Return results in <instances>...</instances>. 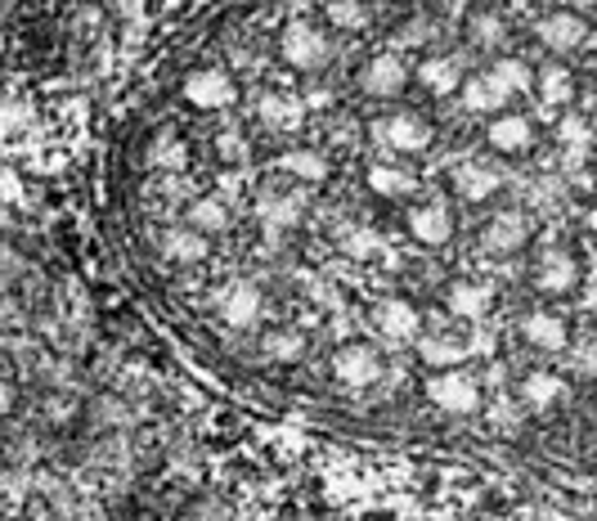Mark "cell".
<instances>
[{
	"instance_id": "1",
	"label": "cell",
	"mask_w": 597,
	"mask_h": 521,
	"mask_svg": "<svg viewBox=\"0 0 597 521\" xmlns=\"http://www.w3.org/2000/svg\"><path fill=\"white\" fill-rule=\"evenodd\" d=\"M279 55H283V64L296 68V72H319V68L328 64V55H333V45H328V36H324L319 27H311L306 19H296V23H288L283 36H279Z\"/></svg>"
},
{
	"instance_id": "2",
	"label": "cell",
	"mask_w": 597,
	"mask_h": 521,
	"mask_svg": "<svg viewBox=\"0 0 597 521\" xmlns=\"http://www.w3.org/2000/svg\"><path fill=\"white\" fill-rule=\"evenodd\" d=\"M427 396H431V405H440L444 414H472V409L481 405L476 377L463 373V369H440L431 383H427Z\"/></svg>"
},
{
	"instance_id": "3",
	"label": "cell",
	"mask_w": 597,
	"mask_h": 521,
	"mask_svg": "<svg viewBox=\"0 0 597 521\" xmlns=\"http://www.w3.org/2000/svg\"><path fill=\"white\" fill-rule=\"evenodd\" d=\"M373 328L391 347H405V342H414L423 333V315L405 297H386V302L373 306Z\"/></svg>"
},
{
	"instance_id": "4",
	"label": "cell",
	"mask_w": 597,
	"mask_h": 521,
	"mask_svg": "<svg viewBox=\"0 0 597 521\" xmlns=\"http://www.w3.org/2000/svg\"><path fill=\"white\" fill-rule=\"evenodd\" d=\"M184 100L193 109H229L234 104V81L225 68H198L184 77Z\"/></svg>"
},
{
	"instance_id": "5",
	"label": "cell",
	"mask_w": 597,
	"mask_h": 521,
	"mask_svg": "<svg viewBox=\"0 0 597 521\" xmlns=\"http://www.w3.org/2000/svg\"><path fill=\"white\" fill-rule=\"evenodd\" d=\"M534 36H539V45L543 50H579V45L588 41V23H584V14H575V10H557V14H549V19H539V27H534Z\"/></svg>"
},
{
	"instance_id": "6",
	"label": "cell",
	"mask_w": 597,
	"mask_h": 521,
	"mask_svg": "<svg viewBox=\"0 0 597 521\" xmlns=\"http://www.w3.org/2000/svg\"><path fill=\"white\" fill-rule=\"evenodd\" d=\"M333 373H337V383H346V387H373L382 377V360H378L373 347L356 342V347H341L333 355Z\"/></svg>"
},
{
	"instance_id": "7",
	"label": "cell",
	"mask_w": 597,
	"mask_h": 521,
	"mask_svg": "<svg viewBox=\"0 0 597 521\" xmlns=\"http://www.w3.org/2000/svg\"><path fill=\"white\" fill-rule=\"evenodd\" d=\"M405 86H409V68L401 55H378L364 68V94H373V100H395V94H405Z\"/></svg>"
},
{
	"instance_id": "8",
	"label": "cell",
	"mask_w": 597,
	"mask_h": 521,
	"mask_svg": "<svg viewBox=\"0 0 597 521\" xmlns=\"http://www.w3.org/2000/svg\"><path fill=\"white\" fill-rule=\"evenodd\" d=\"M221 315L229 328H252L261 319V288L252 279H238L221 293Z\"/></svg>"
},
{
	"instance_id": "9",
	"label": "cell",
	"mask_w": 597,
	"mask_h": 521,
	"mask_svg": "<svg viewBox=\"0 0 597 521\" xmlns=\"http://www.w3.org/2000/svg\"><path fill=\"white\" fill-rule=\"evenodd\" d=\"M485 139L499 154H526L534 145V126H530L526 113H499V117L485 126Z\"/></svg>"
},
{
	"instance_id": "10",
	"label": "cell",
	"mask_w": 597,
	"mask_h": 521,
	"mask_svg": "<svg viewBox=\"0 0 597 521\" xmlns=\"http://www.w3.org/2000/svg\"><path fill=\"white\" fill-rule=\"evenodd\" d=\"M409 234L418 243L427 248H440V243H450L454 239V216L444 203H427V207H414L409 212Z\"/></svg>"
},
{
	"instance_id": "11",
	"label": "cell",
	"mask_w": 597,
	"mask_h": 521,
	"mask_svg": "<svg viewBox=\"0 0 597 521\" xmlns=\"http://www.w3.org/2000/svg\"><path fill=\"white\" fill-rule=\"evenodd\" d=\"M526 239H530V225H526V216H521V212H499V216H494V220L485 225V234H481L485 252H499V257H508V252L526 248Z\"/></svg>"
},
{
	"instance_id": "12",
	"label": "cell",
	"mask_w": 597,
	"mask_h": 521,
	"mask_svg": "<svg viewBox=\"0 0 597 521\" xmlns=\"http://www.w3.org/2000/svg\"><path fill=\"white\" fill-rule=\"evenodd\" d=\"M378 135L386 139L391 149H401V154H423L431 145V126L418 113H395L386 126H378Z\"/></svg>"
},
{
	"instance_id": "13",
	"label": "cell",
	"mask_w": 597,
	"mask_h": 521,
	"mask_svg": "<svg viewBox=\"0 0 597 521\" xmlns=\"http://www.w3.org/2000/svg\"><path fill=\"white\" fill-rule=\"evenodd\" d=\"M454 189H459V199H468V203H485V199H494L504 189V175L494 171L489 162H459L454 167Z\"/></svg>"
},
{
	"instance_id": "14",
	"label": "cell",
	"mask_w": 597,
	"mask_h": 521,
	"mask_svg": "<svg viewBox=\"0 0 597 521\" xmlns=\"http://www.w3.org/2000/svg\"><path fill=\"white\" fill-rule=\"evenodd\" d=\"M521 333H526V342H530L534 351H566V342H571V328H566V319H562V315H549V310H534V315H526Z\"/></svg>"
},
{
	"instance_id": "15",
	"label": "cell",
	"mask_w": 597,
	"mask_h": 521,
	"mask_svg": "<svg viewBox=\"0 0 597 521\" xmlns=\"http://www.w3.org/2000/svg\"><path fill=\"white\" fill-rule=\"evenodd\" d=\"M579 283V261L571 257V252H543V261H539V288L543 293H571Z\"/></svg>"
},
{
	"instance_id": "16",
	"label": "cell",
	"mask_w": 597,
	"mask_h": 521,
	"mask_svg": "<svg viewBox=\"0 0 597 521\" xmlns=\"http://www.w3.org/2000/svg\"><path fill=\"white\" fill-rule=\"evenodd\" d=\"M521 396H526V405L530 409H553V405H562L566 400V383L557 373H549V369H534V373H526V383H521Z\"/></svg>"
},
{
	"instance_id": "17",
	"label": "cell",
	"mask_w": 597,
	"mask_h": 521,
	"mask_svg": "<svg viewBox=\"0 0 597 521\" xmlns=\"http://www.w3.org/2000/svg\"><path fill=\"white\" fill-rule=\"evenodd\" d=\"M444 302H450V315H459V319H481V315L489 310L494 293H489V283H472V279H459Z\"/></svg>"
},
{
	"instance_id": "18",
	"label": "cell",
	"mask_w": 597,
	"mask_h": 521,
	"mask_svg": "<svg viewBox=\"0 0 597 521\" xmlns=\"http://www.w3.org/2000/svg\"><path fill=\"white\" fill-rule=\"evenodd\" d=\"M534 90H539V100L549 109H562V104H571V94H575V72L562 68V64H549L543 72H534Z\"/></svg>"
},
{
	"instance_id": "19",
	"label": "cell",
	"mask_w": 597,
	"mask_h": 521,
	"mask_svg": "<svg viewBox=\"0 0 597 521\" xmlns=\"http://www.w3.org/2000/svg\"><path fill=\"white\" fill-rule=\"evenodd\" d=\"M459 90H463V104L472 109V113H499L504 104H508V94L489 81V72H481V77H468V81H459Z\"/></svg>"
},
{
	"instance_id": "20",
	"label": "cell",
	"mask_w": 597,
	"mask_h": 521,
	"mask_svg": "<svg viewBox=\"0 0 597 521\" xmlns=\"http://www.w3.org/2000/svg\"><path fill=\"white\" fill-rule=\"evenodd\" d=\"M279 167H283L288 175H296V180H306V184H324V180H328V158L315 154V149H288V154L279 158Z\"/></svg>"
},
{
	"instance_id": "21",
	"label": "cell",
	"mask_w": 597,
	"mask_h": 521,
	"mask_svg": "<svg viewBox=\"0 0 597 521\" xmlns=\"http://www.w3.org/2000/svg\"><path fill=\"white\" fill-rule=\"evenodd\" d=\"M162 252H167V261H203L207 257V234L180 225L162 239Z\"/></svg>"
},
{
	"instance_id": "22",
	"label": "cell",
	"mask_w": 597,
	"mask_h": 521,
	"mask_svg": "<svg viewBox=\"0 0 597 521\" xmlns=\"http://www.w3.org/2000/svg\"><path fill=\"white\" fill-rule=\"evenodd\" d=\"M418 81L431 90V94H454L459 81H463V68L454 59H427L418 64Z\"/></svg>"
},
{
	"instance_id": "23",
	"label": "cell",
	"mask_w": 597,
	"mask_h": 521,
	"mask_svg": "<svg viewBox=\"0 0 597 521\" xmlns=\"http://www.w3.org/2000/svg\"><path fill=\"white\" fill-rule=\"evenodd\" d=\"M257 216H261V225L274 234V229H292L296 220H302V203L296 199H283V194H266L261 203H257Z\"/></svg>"
},
{
	"instance_id": "24",
	"label": "cell",
	"mask_w": 597,
	"mask_h": 521,
	"mask_svg": "<svg viewBox=\"0 0 597 521\" xmlns=\"http://www.w3.org/2000/svg\"><path fill=\"white\" fill-rule=\"evenodd\" d=\"M489 81L499 86V90L508 94V100H512V94H521V90H530V86H534V68H530L526 59H499V64L489 68Z\"/></svg>"
},
{
	"instance_id": "25",
	"label": "cell",
	"mask_w": 597,
	"mask_h": 521,
	"mask_svg": "<svg viewBox=\"0 0 597 521\" xmlns=\"http://www.w3.org/2000/svg\"><path fill=\"white\" fill-rule=\"evenodd\" d=\"M414 342H418V355H423L431 369H459L463 355H468V347L454 342V338H414Z\"/></svg>"
},
{
	"instance_id": "26",
	"label": "cell",
	"mask_w": 597,
	"mask_h": 521,
	"mask_svg": "<svg viewBox=\"0 0 597 521\" xmlns=\"http://www.w3.org/2000/svg\"><path fill=\"white\" fill-rule=\"evenodd\" d=\"M189 229H198V234H221V229H229L225 203H221V199H198V203L189 207Z\"/></svg>"
},
{
	"instance_id": "27",
	"label": "cell",
	"mask_w": 597,
	"mask_h": 521,
	"mask_svg": "<svg viewBox=\"0 0 597 521\" xmlns=\"http://www.w3.org/2000/svg\"><path fill=\"white\" fill-rule=\"evenodd\" d=\"M346 257H351V261H373V257H386V239H382L378 229L360 225V229L346 234Z\"/></svg>"
},
{
	"instance_id": "28",
	"label": "cell",
	"mask_w": 597,
	"mask_h": 521,
	"mask_svg": "<svg viewBox=\"0 0 597 521\" xmlns=\"http://www.w3.org/2000/svg\"><path fill=\"white\" fill-rule=\"evenodd\" d=\"M557 145H562V154L588 158V145H593L588 122H584V117H562V122H557Z\"/></svg>"
},
{
	"instance_id": "29",
	"label": "cell",
	"mask_w": 597,
	"mask_h": 521,
	"mask_svg": "<svg viewBox=\"0 0 597 521\" xmlns=\"http://www.w3.org/2000/svg\"><path fill=\"white\" fill-rule=\"evenodd\" d=\"M257 113H261V122H266V126H274V131H292L296 122H302V104L279 100V94H266Z\"/></svg>"
},
{
	"instance_id": "30",
	"label": "cell",
	"mask_w": 597,
	"mask_h": 521,
	"mask_svg": "<svg viewBox=\"0 0 597 521\" xmlns=\"http://www.w3.org/2000/svg\"><path fill=\"white\" fill-rule=\"evenodd\" d=\"M369 189H373V194H382V199H401V194H409V189H414V180L405 171L378 162V167H369Z\"/></svg>"
},
{
	"instance_id": "31",
	"label": "cell",
	"mask_w": 597,
	"mask_h": 521,
	"mask_svg": "<svg viewBox=\"0 0 597 521\" xmlns=\"http://www.w3.org/2000/svg\"><path fill=\"white\" fill-rule=\"evenodd\" d=\"M472 41L476 45H504L508 41V23H504V14H476L472 19Z\"/></svg>"
},
{
	"instance_id": "32",
	"label": "cell",
	"mask_w": 597,
	"mask_h": 521,
	"mask_svg": "<svg viewBox=\"0 0 597 521\" xmlns=\"http://www.w3.org/2000/svg\"><path fill=\"white\" fill-rule=\"evenodd\" d=\"M302 351H306V338L292 333V328H279V333L266 338V355H270V360H296Z\"/></svg>"
},
{
	"instance_id": "33",
	"label": "cell",
	"mask_w": 597,
	"mask_h": 521,
	"mask_svg": "<svg viewBox=\"0 0 597 521\" xmlns=\"http://www.w3.org/2000/svg\"><path fill=\"white\" fill-rule=\"evenodd\" d=\"M328 19L337 23V27H364L369 23V10L360 5V0H328Z\"/></svg>"
},
{
	"instance_id": "34",
	"label": "cell",
	"mask_w": 597,
	"mask_h": 521,
	"mask_svg": "<svg viewBox=\"0 0 597 521\" xmlns=\"http://www.w3.org/2000/svg\"><path fill=\"white\" fill-rule=\"evenodd\" d=\"M216 154H221L225 162H243V158H247V139H243L238 131H221V135H216Z\"/></svg>"
},
{
	"instance_id": "35",
	"label": "cell",
	"mask_w": 597,
	"mask_h": 521,
	"mask_svg": "<svg viewBox=\"0 0 597 521\" xmlns=\"http://www.w3.org/2000/svg\"><path fill=\"white\" fill-rule=\"evenodd\" d=\"M154 162H158V167L180 171V167H184V145H180V139H158V154H154Z\"/></svg>"
},
{
	"instance_id": "36",
	"label": "cell",
	"mask_w": 597,
	"mask_h": 521,
	"mask_svg": "<svg viewBox=\"0 0 597 521\" xmlns=\"http://www.w3.org/2000/svg\"><path fill=\"white\" fill-rule=\"evenodd\" d=\"M0 199H5V203H23V184H19V175L10 167H0Z\"/></svg>"
},
{
	"instance_id": "37",
	"label": "cell",
	"mask_w": 597,
	"mask_h": 521,
	"mask_svg": "<svg viewBox=\"0 0 597 521\" xmlns=\"http://www.w3.org/2000/svg\"><path fill=\"white\" fill-rule=\"evenodd\" d=\"M27 122V109H19V104H5L0 109V131H19Z\"/></svg>"
},
{
	"instance_id": "38",
	"label": "cell",
	"mask_w": 597,
	"mask_h": 521,
	"mask_svg": "<svg viewBox=\"0 0 597 521\" xmlns=\"http://www.w3.org/2000/svg\"><path fill=\"white\" fill-rule=\"evenodd\" d=\"M489 418L499 422V428H512V422H517V409H512L508 400H494V405H489Z\"/></svg>"
},
{
	"instance_id": "39",
	"label": "cell",
	"mask_w": 597,
	"mask_h": 521,
	"mask_svg": "<svg viewBox=\"0 0 597 521\" xmlns=\"http://www.w3.org/2000/svg\"><path fill=\"white\" fill-rule=\"evenodd\" d=\"M575 373H579V377H593V347H584V351L575 355Z\"/></svg>"
},
{
	"instance_id": "40",
	"label": "cell",
	"mask_w": 597,
	"mask_h": 521,
	"mask_svg": "<svg viewBox=\"0 0 597 521\" xmlns=\"http://www.w3.org/2000/svg\"><path fill=\"white\" fill-rule=\"evenodd\" d=\"M539 521H579L575 512H562V508H539Z\"/></svg>"
},
{
	"instance_id": "41",
	"label": "cell",
	"mask_w": 597,
	"mask_h": 521,
	"mask_svg": "<svg viewBox=\"0 0 597 521\" xmlns=\"http://www.w3.org/2000/svg\"><path fill=\"white\" fill-rule=\"evenodd\" d=\"M10 409H14V387L0 377V414H10Z\"/></svg>"
},
{
	"instance_id": "42",
	"label": "cell",
	"mask_w": 597,
	"mask_h": 521,
	"mask_svg": "<svg viewBox=\"0 0 597 521\" xmlns=\"http://www.w3.org/2000/svg\"><path fill=\"white\" fill-rule=\"evenodd\" d=\"M444 5H450V10L459 14V10H468V5H472V0H444Z\"/></svg>"
},
{
	"instance_id": "43",
	"label": "cell",
	"mask_w": 597,
	"mask_h": 521,
	"mask_svg": "<svg viewBox=\"0 0 597 521\" xmlns=\"http://www.w3.org/2000/svg\"><path fill=\"white\" fill-rule=\"evenodd\" d=\"M571 5H575V10H588V5H593V0H571Z\"/></svg>"
}]
</instances>
